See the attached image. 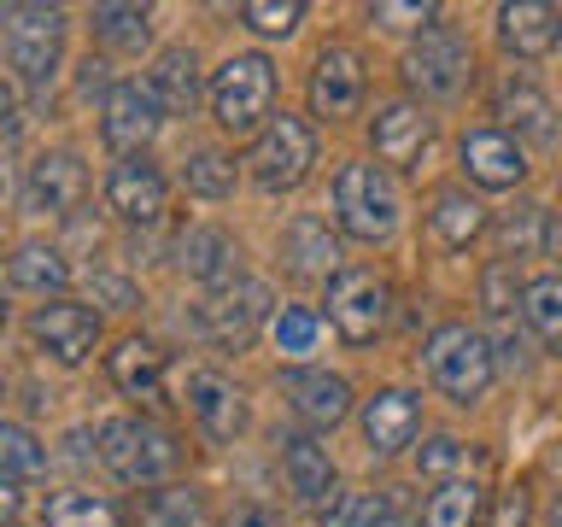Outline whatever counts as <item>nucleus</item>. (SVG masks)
<instances>
[{
  "label": "nucleus",
  "instance_id": "obj_1",
  "mask_svg": "<svg viewBox=\"0 0 562 527\" xmlns=\"http://www.w3.org/2000/svg\"><path fill=\"white\" fill-rule=\"evenodd\" d=\"M422 363H428V381L446 393L451 404H474L498 375V358H492L486 334L469 328V323H446L428 334L422 346Z\"/></svg>",
  "mask_w": 562,
  "mask_h": 527
},
{
  "label": "nucleus",
  "instance_id": "obj_2",
  "mask_svg": "<svg viewBox=\"0 0 562 527\" xmlns=\"http://www.w3.org/2000/svg\"><path fill=\"white\" fill-rule=\"evenodd\" d=\"M270 100H276V70L263 53H235V59L217 65V77H211V112H217V123L235 141L246 135H263L270 130Z\"/></svg>",
  "mask_w": 562,
  "mask_h": 527
},
{
  "label": "nucleus",
  "instance_id": "obj_3",
  "mask_svg": "<svg viewBox=\"0 0 562 527\" xmlns=\"http://www.w3.org/2000/svg\"><path fill=\"white\" fill-rule=\"evenodd\" d=\"M100 457H105V469H112L117 481L153 486V481H165V474L182 463V446H176L165 428H153V422L117 416V422L100 428Z\"/></svg>",
  "mask_w": 562,
  "mask_h": 527
},
{
  "label": "nucleus",
  "instance_id": "obj_4",
  "mask_svg": "<svg viewBox=\"0 0 562 527\" xmlns=\"http://www.w3.org/2000/svg\"><path fill=\"white\" fill-rule=\"evenodd\" d=\"M334 217L351 240H386L398 228V193L381 165H346L334 176Z\"/></svg>",
  "mask_w": 562,
  "mask_h": 527
},
{
  "label": "nucleus",
  "instance_id": "obj_5",
  "mask_svg": "<svg viewBox=\"0 0 562 527\" xmlns=\"http://www.w3.org/2000/svg\"><path fill=\"white\" fill-rule=\"evenodd\" d=\"M316 165V135H311V123L305 117H270V130L258 135V147H252V182L258 188H270V193H288L299 188L311 176Z\"/></svg>",
  "mask_w": 562,
  "mask_h": 527
},
{
  "label": "nucleus",
  "instance_id": "obj_6",
  "mask_svg": "<svg viewBox=\"0 0 562 527\" xmlns=\"http://www.w3.org/2000/svg\"><path fill=\"white\" fill-rule=\"evenodd\" d=\"M263 316H270V288H263V281H228V288L200 299L193 323H200V334H205L211 346L240 351L263 328Z\"/></svg>",
  "mask_w": 562,
  "mask_h": 527
},
{
  "label": "nucleus",
  "instance_id": "obj_7",
  "mask_svg": "<svg viewBox=\"0 0 562 527\" xmlns=\"http://www.w3.org/2000/svg\"><path fill=\"white\" fill-rule=\"evenodd\" d=\"M0 24H7L12 70L24 82H47L53 65H59V47H65V12H53V7H7Z\"/></svg>",
  "mask_w": 562,
  "mask_h": 527
},
{
  "label": "nucleus",
  "instance_id": "obj_8",
  "mask_svg": "<svg viewBox=\"0 0 562 527\" xmlns=\"http://www.w3.org/2000/svg\"><path fill=\"white\" fill-rule=\"evenodd\" d=\"M469 42L457 30L446 24H434L428 35H416V47L404 53V77H411L416 94H428V100H451V94H463V82H469Z\"/></svg>",
  "mask_w": 562,
  "mask_h": 527
},
{
  "label": "nucleus",
  "instance_id": "obj_9",
  "mask_svg": "<svg viewBox=\"0 0 562 527\" xmlns=\"http://www.w3.org/2000/svg\"><path fill=\"white\" fill-rule=\"evenodd\" d=\"M386 311H393V288L375 270H346L340 281H328V323L340 328V340L369 346L386 328Z\"/></svg>",
  "mask_w": 562,
  "mask_h": 527
},
{
  "label": "nucleus",
  "instance_id": "obj_10",
  "mask_svg": "<svg viewBox=\"0 0 562 527\" xmlns=\"http://www.w3.org/2000/svg\"><path fill=\"white\" fill-rule=\"evenodd\" d=\"M158 123H165V105H158L153 88H140V82H112V88H105L100 135H105V147H112V153L140 158V147L158 135Z\"/></svg>",
  "mask_w": 562,
  "mask_h": 527
},
{
  "label": "nucleus",
  "instance_id": "obj_11",
  "mask_svg": "<svg viewBox=\"0 0 562 527\" xmlns=\"http://www.w3.org/2000/svg\"><path fill=\"white\" fill-rule=\"evenodd\" d=\"M82 188H88V176H82L77 153H42L24 176V211H35V217H70Z\"/></svg>",
  "mask_w": 562,
  "mask_h": 527
},
{
  "label": "nucleus",
  "instance_id": "obj_12",
  "mask_svg": "<svg viewBox=\"0 0 562 527\" xmlns=\"http://www.w3.org/2000/svg\"><path fill=\"white\" fill-rule=\"evenodd\" d=\"M30 334H35V346H42L47 358L82 363L88 351H94V340H100V316L88 305H70V299H53V305H42L30 316Z\"/></svg>",
  "mask_w": 562,
  "mask_h": 527
},
{
  "label": "nucleus",
  "instance_id": "obj_13",
  "mask_svg": "<svg viewBox=\"0 0 562 527\" xmlns=\"http://www.w3.org/2000/svg\"><path fill=\"white\" fill-rule=\"evenodd\" d=\"M311 105L316 117H351L363 105V59L351 47H328L311 70Z\"/></svg>",
  "mask_w": 562,
  "mask_h": 527
},
{
  "label": "nucleus",
  "instance_id": "obj_14",
  "mask_svg": "<svg viewBox=\"0 0 562 527\" xmlns=\"http://www.w3.org/2000/svg\"><path fill=\"white\" fill-rule=\"evenodd\" d=\"M188 411L193 422L211 434V439H235L246 428V399L240 386L217 375V369H200V375H188Z\"/></svg>",
  "mask_w": 562,
  "mask_h": 527
},
{
  "label": "nucleus",
  "instance_id": "obj_15",
  "mask_svg": "<svg viewBox=\"0 0 562 527\" xmlns=\"http://www.w3.org/2000/svg\"><path fill=\"white\" fill-rule=\"evenodd\" d=\"M105 205L117 211L123 223H158L165 217V176L147 158H123L105 182Z\"/></svg>",
  "mask_w": 562,
  "mask_h": 527
},
{
  "label": "nucleus",
  "instance_id": "obj_16",
  "mask_svg": "<svg viewBox=\"0 0 562 527\" xmlns=\"http://www.w3.org/2000/svg\"><path fill=\"white\" fill-rule=\"evenodd\" d=\"M422 428V399L416 393H404V386H386V393L369 399V411H363V439H369V451L375 457H393L404 451L416 439Z\"/></svg>",
  "mask_w": 562,
  "mask_h": 527
},
{
  "label": "nucleus",
  "instance_id": "obj_17",
  "mask_svg": "<svg viewBox=\"0 0 562 527\" xmlns=\"http://www.w3.org/2000/svg\"><path fill=\"white\" fill-rule=\"evenodd\" d=\"M281 258H288V276L299 281H340V240L328 235L323 217H293L288 235H281Z\"/></svg>",
  "mask_w": 562,
  "mask_h": 527
},
{
  "label": "nucleus",
  "instance_id": "obj_18",
  "mask_svg": "<svg viewBox=\"0 0 562 527\" xmlns=\"http://www.w3.org/2000/svg\"><path fill=\"white\" fill-rule=\"evenodd\" d=\"M176 253H182V270L193 276V281H205L211 293L217 288H228V281H240L235 270H240V246L223 235L217 223H193L182 240H176Z\"/></svg>",
  "mask_w": 562,
  "mask_h": 527
},
{
  "label": "nucleus",
  "instance_id": "obj_19",
  "mask_svg": "<svg viewBox=\"0 0 562 527\" xmlns=\"http://www.w3.org/2000/svg\"><path fill=\"white\" fill-rule=\"evenodd\" d=\"M498 42L516 59H544L562 42V12L544 7V0H516V7L498 12Z\"/></svg>",
  "mask_w": 562,
  "mask_h": 527
},
{
  "label": "nucleus",
  "instance_id": "obj_20",
  "mask_svg": "<svg viewBox=\"0 0 562 527\" xmlns=\"http://www.w3.org/2000/svg\"><path fill=\"white\" fill-rule=\"evenodd\" d=\"M428 117L416 112L411 100H393V105H381L375 112V158L381 165H398V170H411L422 147H428Z\"/></svg>",
  "mask_w": 562,
  "mask_h": 527
},
{
  "label": "nucleus",
  "instance_id": "obj_21",
  "mask_svg": "<svg viewBox=\"0 0 562 527\" xmlns=\"http://www.w3.org/2000/svg\"><path fill=\"white\" fill-rule=\"evenodd\" d=\"M281 469H288V486L299 492L305 504H334L340 492H334V463L328 451L316 446L311 434H281Z\"/></svg>",
  "mask_w": 562,
  "mask_h": 527
},
{
  "label": "nucleus",
  "instance_id": "obj_22",
  "mask_svg": "<svg viewBox=\"0 0 562 527\" xmlns=\"http://www.w3.org/2000/svg\"><path fill=\"white\" fill-rule=\"evenodd\" d=\"M288 399H293V411L305 416L311 428H334V422H346V411H351L346 375H328V369H293Z\"/></svg>",
  "mask_w": 562,
  "mask_h": 527
},
{
  "label": "nucleus",
  "instance_id": "obj_23",
  "mask_svg": "<svg viewBox=\"0 0 562 527\" xmlns=\"http://www.w3.org/2000/svg\"><path fill=\"white\" fill-rule=\"evenodd\" d=\"M463 170L481 188H516L521 176H527V158H521V147L504 130H474L463 141Z\"/></svg>",
  "mask_w": 562,
  "mask_h": 527
},
{
  "label": "nucleus",
  "instance_id": "obj_24",
  "mask_svg": "<svg viewBox=\"0 0 562 527\" xmlns=\"http://www.w3.org/2000/svg\"><path fill=\"white\" fill-rule=\"evenodd\" d=\"M105 369H112V386L130 393V399H158L165 393V351H158L153 340H123Z\"/></svg>",
  "mask_w": 562,
  "mask_h": 527
},
{
  "label": "nucleus",
  "instance_id": "obj_25",
  "mask_svg": "<svg viewBox=\"0 0 562 527\" xmlns=\"http://www.w3.org/2000/svg\"><path fill=\"white\" fill-rule=\"evenodd\" d=\"M153 94L165 112L176 117H188L193 105H200V65H193V53L188 47H170V53H158V65H153Z\"/></svg>",
  "mask_w": 562,
  "mask_h": 527
},
{
  "label": "nucleus",
  "instance_id": "obj_26",
  "mask_svg": "<svg viewBox=\"0 0 562 527\" xmlns=\"http://www.w3.org/2000/svg\"><path fill=\"white\" fill-rule=\"evenodd\" d=\"M7 276H12V288L18 293H59L65 281H70V264L53 253V246H18L12 264H7Z\"/></svg>",
  "mask_w": 562,
  "mask_h": 527
},
{
  "label": "nucleus",
  "instance_id": "obj_27",
  "mask_svg": "<svg viewBox=\"0 0 562 527\" xmlns=\"http://www.w3.org/2000/svg\"><path fill=\"white\" fill-rule=\"evenodd\" d=\"M94 35L112 53H140L153 35V12L147 7H94Z\"/></svg>",
  "mask_w": 562,
  "mask_h": 527
},
{
  "label": "nucleus",
  "instance_id": "obj_28",
  "mask_svg": "<svg viewBox=\"0 0 562 527\" xmlns=\"http://www.w3.org/2000/svg\"><path fill=\"white\" fill-rule=\"evenodd\" d=\"M481 522V486L474 481H446L422 509V527H474Z\"/></svg>",
  "mask_w": 562,
  "mask_h": 527
},
{
  "label": "nucleus",
  "instance_id": "obj_29",
  "mask_svg": "<svg viewBox=\"0 0 562 527\" xmlns=\"http://www.w3.org/2000/svg\"><path fill=\"white\" fill-rule=\"evenodd\" d=\"M434 228H439V240L446 246H469L474 235L486 228V211H481V200H469V193H439L434 200Z\"/></svg>",
  "mask_w": 562,
  "mask_h": 527
},
{
  "label": "nucleus",
  "instance_id": "obj_30",
  "mask_svg": "<svg viewBox=\"0 0 562 527\" xmlns=\"http://www.w3.org/2000/svg\"><path fill=\"white\" fill-rule=\"evenodd\" d=\"M47 527H117V509L94 492H53L42 509Z\"/></svg>",
  "mask_w": 562,
  "mask_h": 527
},
{
  "label": "nucleus",
  "instance_id": "obj_31",
  "mask_svg": "<svg viewBox=\"0 0 562 527\" xmlns=\"http://www.w3.org/2000/svg\"><path fill=\"white\" fill-rule=\"evenodd\" d=\"M498 112H504V123H509V130H521V135H533V141H557V112H551V100H544L539 94V88H509V94H504V105H498Z\"/></svg>",
  "mask_w": 562,
  "mask_h": 527
},
{
  "label": "nucleus",
  "instance_id": "obj_32",
  "mask_svg": "<svg viewBox=\"0 0 562 527\" xmlns=\"http://www.w3.org/2000/svg\"><path fill=\"white\" fill-rule=\"evenodd\" d=\"M521 316H527V323H533L539 334L562 340V270L527 281V288H521Z\"/></svg>",
  "mask_w": 562,
  "mask_h": 527
},
{
  "label": "nucleus",
  "instance_id": "obj_33",
  "mask_svg": "<svg viewBox=\"0 0 562 527\" xmlns=\"http://www.w3.org/2000/svg\"><path fill=\"white\" fill-rule=\"evenodd\" d=\"M182 182H188V193H200V200H223V193H235V158L228 153H193Z\"/></svg>",
  "mask_w": 562,
  "mask_h": 527
},
{
  "label": "nucleus",
  "instance_id": "obj_34",
  "mask_svg": "<svg viewBox=\"0 0 562 527\" xmlns=\"http://www.w3.org/2000/svg\"><path fill=\"white\" fill-rule=\"evenodd\" d=\"M0 463H7V481H30V474L47 469V451L35 446V434L7 422V428H0Z\"/></svg>",
  "mask_w": 562,
  "mask_h": 527
},
{
  "label": "nucleus",
  "instance_id": "obj_35",
  "mask_svg": "<svg viewBox=\"0 0 562 527\" xmlns=\"http://www.w3.org/2000/svg\"><path fill=\"white\" fill-rule=\"evenodd\" d=\"M147 516L158 527H205V498L193 486H170V492H153Z\"/></svg>",
  "mask_w": 562,
  "mask_h": 527
},
{
  "label": "nucleus",
  "instance_id": "obj_36",
  "mask_svg": "<svg viewBox=\"0 0 562 527\" xmlns=\"http://www.w3.org/2000/svg\"><path fill=\"white\" fill-rule=\"evenodd\" d=\"M386 522V498L381 492H340L323 509V527H381Z\"/></svg>",
  "mask_w": 562,
  "mask_h": 527
},
{
  "label": "nucleus",
  "instance_id": "obj_37",
  "mask_svg": "<svg viewBox=\"0 0 562 527\" xmlns=\"http://www.w3.org/2000/svg\"><path fill=\"white\" fill-rule=\"evenodd\" d=\"M240 18L258 35H288L299 18H305V7H299V0H252V7H240Z\"/></svg>",
  "mask_w": 562,
  "mask_h": 527
},
{
  "label": "nucleus",
  "instance_id": "obj_38",
  "mask_svg": "<svg viewBox=\"0 0 562 527\" xmlns=\"http://www.w3.org/2000/svg\"><path fill=\"white\" fill-rule=\"evenodd\" d=\"M498 240H504V258H516V253H533V246H544V211L527 205L521 217H504V223H498Z\"/></svg>",
  "mask_w": 562,
  "mask_h": 527
},
{
  "label": "nucleus",
  "instance_id": "obj_39",
  "mask_svg": "<svg viewBox=\"0 0 562 527\" xmlns=\"http://www.w3.org/2000/svg\"><path fill=\"white\" fill-rule=\"evenodd\" d=\"M369 18L386 24V30H422V35H428L439 12L434 7H416V0H381V7H369Z\"/></svg>",
  "mask_w": 562,
  "mask_h": 527
},
{
  "label": "nucleus",
  "instance_id": "obj_40",
  "mask_svg": "<svg viewBox=\"0 0 562 527\" xmlns=\"http://www.w3.org/2000/svg\"><path fill=\"white\" fill-rule=\"evenodd\" d=\"M481 305L492 316H509L516 311V270L498 258V264H486V276H481Z\"/></svg>",
  "mask_w": 562,
  "mask_h": 527
},
{
  "label": "nucleus",
  "instance_id": "obj_41",
  "mask_svg": "<svg viewBox=\"0 0 562 527\" xmlns=\"http://www.w3.org/2000/svg\"><path fill=\"white\" fill-rule=\"evenodd\" d=\"M276 346L288 351V358H305L316 346V316L311 311H281L276 316Z\"/></svg>",
  "mask_w": 562,
  "mask_h": 527
},
{
  "label": "nucleus",
  "instance_id": "obj_42",
  "mask_svg": "<svg viewBox=\"0 0 562 527\" xmlns=\"http://www.w3.org/2000/svg\"><path fill=\"white\" fill-rule=\"evenodd\" d=\"M463 463H469V446H463V439H451V434H439V439L422 446V469H428V474H451Z\"/></svg>",
  "mask_w": 562,
  "mask_h": 527
},
{
  "label": "nucleus",
  "instance_id": "obj_43",
  "mask_svg": "<svg viewBox=\"0 0 562 527\" xmlns=\"http://www.w3.org/2000/svg\"><path fill=\"white\" fill-rule=\"evenodd\" d=\"M527 522H533V498H527V486L498 492V504H492V522H486V527H527Z\"/></svg>",
  "mask_w": 562,
  "mask_h": 527
},
{
  "label": "nucleus",
  "instance_id": "obj_44",
  "mask_svg": "<svg viewBox=\"0 0 562 527\" xmlns=\"http://www.w3.org/2000/svg\"><path fill=\"white\" fill-rule=\"evenodd\" d=\"M228 527H288V522H281L276 509H263V504H246V509L228 516Z\"/></svg>",
  "mask_w": 562,
  "mask_h": 527
},
{
  "label": "nucleus",
  "instance_id": "obj_45",
  "mask_svg": "<svg viewBox=\"0 0 562 527\" xmlns=\"http://www.w3.org/2000/svg\"><path fill=\"white\" fill-rule=\"evenodd\" d=\"M94 293H100V299H112L117 311H130V305H135L130 281H117V276H94Z\"/></svg>",
  "mask_w": 562,
  "mask_h": 527
},
{
  "label": "nucleus",
  "instance_id": "obj_46",
  "mask_svg": "<svg viewBox=\"0 0 562 527\" xmlns=\"http://www.w3.org/2000/svg\"><path fill=\"white\" fill-rule=\"evenodd\" d=\"M544 253L562 258V211H557V217H544Z\"/></svg>",
  "mask_w": 562,
  "mask_h": 527
},
{
  "label": "nucleus",
  "instance_id": "obj_47",
  "mask_svg": "<svg viewBox=\"0 0 562 527\" xmlns=\"http://www.w3.org/2000/svg\"><path fill=\"white\" fill-rule=\"evenodd\" d=\"M381 527H411V522H398V516H386V522H381Z\"/></svg>",
  "mask_w": 562,
  "mask_h": 527
},
{
  "label": "nucleus",
  "instance_id": "obj_48",
  "mask_svg": "<svg viewBox=\"0 0 562 527\" xmlns=\"http://www.w3.org/2000/svg\"><path fill=\"white\" fill-rule=\"evenodd\" d=\"M551 527H562V504H557V516H551Z\"/></svg>",
  "mask_w": 562,
  "mask_h": 527
}]
</instances>
